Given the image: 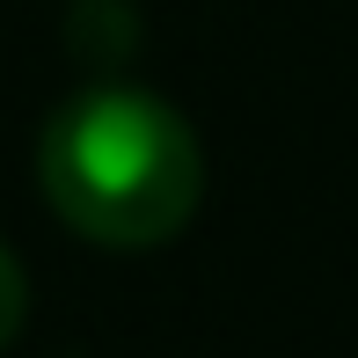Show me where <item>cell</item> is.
<instances>
[{
  "instance_id": "obj_1",
  "label": "cell",
  "mask_w": 358,
  "mask_h": 358,
  "mask_svg": "<svg viewBox=\"0 0 358 358\" xmlns=\"http://www.w3.org/2000/svg\"><path fill=\"white\" fill-rule=\"evenodd\" d=\"M37 183L80 241L154 249V241L183 234L198 213L205 154H198V132L161 95L88 88L44 124Z\"/></svg>"
},
{
  "instance_id": "obj_2",
  "label": "cell",
  "mask_w": 358,
  "mask_h": 358,
  "mask_svg": "<svg viewBox=\"0 0 358 358\" xmlns=\"http://www.w3.org/2000/svg\"><path fill=\"white\" fill-rule=\"evenodd\" d=\"M22 315H29V278H22V264H15V249L0 241V351L15 344Z\"/></svg>"
}]
</instances>
